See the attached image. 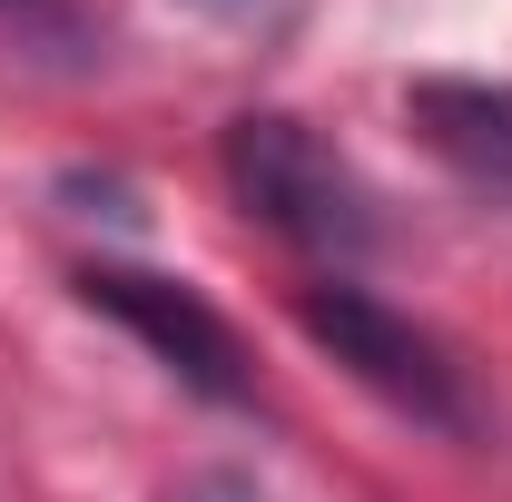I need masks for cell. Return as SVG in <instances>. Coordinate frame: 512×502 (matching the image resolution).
Segmentation results:
<instances>
[{
  "label": "cell",
  "mask_w": 512,
  "mask_h": 502,
  "mask_svg": "<svg viewBox=\"0 0 512 502\" xmlns=\"http://www.w3.org/2000/svg\"><path fill=\"white\" fill-rule=\"evenodd\" d=\"M217 168H227L237 207H247L266 237L325 256V266H355V256L384 237L375 188L355 178V158H345L325 128H306L296 109H247V119H227Z\"/></svg>",
  "instance_id": "1"
},
{
  "label": "cell",
  "mask_w": 512,
  "mask_h": 502,
  "mask_svg": "<svg viewBox=\"0 0 512 502\" xmlns=\"http://www.w3.org/2000/svg\"><path fill=\"white\" fill-rule=\"evenodd\" d=\"M296 325H306L375 404L434 424V434H473V424H483V414H473V384H463V365H453V345L424 335L404 306H384V296H365V286L325 276V286H296Z\"/></svg>",
  "instance_id": "2"
},
{
  "label": "cell",
  "mask_w": 512,
  "mask_h": 502,
  "mask_svg": "<svg viewBox=\"0 0 512 502\" xmlns=\"http://www.w3.org/2000/svg\"><path fill=\"white\" fill-rule=\"evenodd\" d=\"M79 306H99L109 325H128L188 394H207V404H256L247 335L207 306L188 276H158V266H79Z\"/></svg>",
  "instance_id": "3"
},
{
  "label": "cell",
  "mask_w": 512,
  "mask_h": 502,
  "mask_svg": "<svg viewBox=\"0 0 512 502\" xmlns=\"http://www.w3.org/2000/svg\"><path fill=\"white\" fill-rule=\"evenodd\" d=\"M404 128L444 158L463 188L512 197V79H463V69H434L404 89Z\"/></svg>",
  "instance_id": "4"
},
{
  "label": "cell",
  "mask_w": 512,
  "mask_h": 502,
  "mask_svg": "<svg viewBox=\"0 0 512 502\" xmlns=\"http://www.w3.org/2000/svg\"><path fill=\"white\" fill-rule=\"evenodd\" d=\"M178 502H276V493H266V483H247V473H197Z\"/></svg>",
  "instance_id": "5"
}]
</instances>
